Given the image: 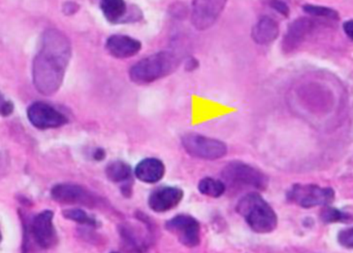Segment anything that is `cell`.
Segmentation results:
<instances>
[{
	"instance_id": "1",
	"label": "cell",
	"mask_w": 353,
	"mask_h": 253,
	"mask_svg": "<svg viewBox=\"0 0 353 253\" xmlns=\"http://www.w3.org/2000/svg\"><path fill=\"white\" fill-rule=\"evenodd\" d=\"M70 58L72 43L68 37L57 29L46 30L32 66L33 84L41 94L52 96L59 91Z\"/></svg>"
},
{
	"instance_id": "2",
	"label": "cell",
	"mask_w": 353,
	"mask_h": 253,
	"mask_svg": "<svg viewBox=\"0 0 353 253\" xmlns=\"http://www.w3.org/2000/svg\"><path fill=\"white\" fill-rule=\"evenodd\" d=\"M236 210L255 233L269 234L277 228L278 217L275 210L257 192L245 195L239 201Z\"/></svg>"
},
{
	"instance_id": "3",
	"label": "cell",
	"mask_w": 353,
	"mask_h": 253,
	"mask_svg": "<svg viewBox=\"0 0 353 253\" xmlns=\"http://www.w3.org/2000/svg\"><path fill=\"white\" fill-rule=\"evenodd\" d=\"M179 64L180 58L175 52H159L132 65L130 78L137 85L152 84L173 74Z\"/></svg>"
},
{
	"instance_id": "4",
	"label": "cell",
	"mask_w": 353,
	"mask_h": 253,
	"mask_svg": "<svg viewBox=\"0 0 353 253\" xmlns=\"http://www.w3.org/2000/svg\"><path fill=\"white\" fill-rule=\"evenodd\" d=\"M222 178L225 186L232 188H251L265 190L269 179L261 170L243 162H232L224 167Z\"/></svg>"
},
{
	"instance_id": "5",
	"label": "cell",
	"mask_w": 353,
	"mask_h": 253,
	"mask_svg": "<svg viewBox=\"0 0 353 253\" xmlns=\"http://www.w3.org/2000/svg\"><path fill=\"white\" fill-rule=\"evenodd\" d=\"M335 190L317 184H294L286 194L288 202L302 208L329 206L335 201Z\"/></svg>"
},
{
	"instance_id": "6",
	"label": "cell",
	"mask_w": 353,
	"mask_h": 253,
	"mask_svg": "<svg viewBox=\"0 0 353 253\" xmlns=\"http://www.w3.org/2000/svg\"><path fill=\"white\" fill-rule=\"evenodd\" d=\"M181 141L185 151L196 159L215 161L225 157L228 153L225 143L196 133H187Z\"/></svg>"
},
{
	"instance_id": "7",
	"label": "cell",
	"mask_w": 353,
	"mask_h": 253,
	"mask_svg": "<svg viewBox=\"0 0 353 253\" xmlns=\"http://www.w3.org/2000/svg\"><path fill=\"white\" fill-rule=\"evenodd\" d=\"M51 197L60 204L82 205L89 208H95L101 204V199L94 192L84 186L68 182L54 186L51 190Z\"/></svg>"
},
{
	"instance_id": "8",
	"label": "cell",
	"mask_w": 353,
	"mask_h": 253,
	"mask_svg": "<svg viewBox=\"0 0 353 253\" xmlns=\"http://www.w3.org/2000/svg\"><path fill=\"white\" fill-rule=\"evenodd\" d=\"M165 229L173 234L182 245L194 248L201 244V225L188 214H179L165 223Z\"/></svg>"
},
{
	"instance_id": "9",
	"label": "cell",
	"mask_w": 353,
	"mask_h": 253,
	"mask_svg": "<svg viewBox=\"0 0 353 253\" xmlns=\"http://www.w3.org/2000/svg\"><path fill=\"white\" fill-rule=\"evenodd\" d=\"M30 233L33 241L41 250H48L58 244V234L54 226V212L43 210L33 217Z\"/></svg>"
},
{
	"instance_id": "10",
	"label": "cell",
	"mask_w": 353,
	"mask_h": 253,
	"mask_svg": "<svg viewBox=\"0 0 353 253\" xmlns=\"http://www.w3.org/2000/svg\"><path fill=\"white\" fill-rule=\"evenodd\" d=\"M228 0H192L191 22L197 30H207L217 22Z\"/></svg>"
},
{
	"instance_id": "11",
	"label": "cell",
	"mask_w": 353,
	"mask_h": 253,
	"mask_svg": "<svg viewBox=\"0 0 353 253\" xmlns=\"http://www.w3.org/2000/svg\"><path fill=\"white\" fill-rule=\"evenodd\" d=\"M27 117L31 125L39 130L59 128L68 123V118L59 111L45 102H34L27 109Z\"/></svg>"
},
{
	"instance_id": "12",
	"label": "cell",
	"mask_w": 353,
	"mask_h": 253,
	"mask_svg": "<svg viewBox=\"0 0 353 253\" xmlns=\"http://www.w3.org/2000/svg\"><path fill=\"white\" fill-rule=\"evenodd\" d=\"M119 234L126 252L145 253L150 245L152 228L141 230L134 223H124L119 226Z\"/></svg>"
},
{
	"instance_id": "13",
	"label": "cell",
	"mask_w": 353,
	"mask_h": 253,
	"mask_svg": "<svg viewBox=\"0 0 353 253\" xmlns=\"http://www.w3.org/2000/svg\"><path fill=\"white\" fill-rule=\"evenodd\" d=\"M101 8L105 19L113 24L138 22L143 16L139 8H130L124 0H101Z\"/></svg>"
},
{
	"instance_id": "14",
	"label": "cell",
	"mask_w": 353,
	"mask_h": 253,
	"mask_svg": "<svg viewBox=\"0 0 353 253\" xmlns=\"http://www.w3.org/2000/svg\"><path fill=\"white\" fill-rule=\"evenodd\" d=\"M316 23L310 18H299L288 27L282 41L284 53H292L300 47L307 37L313 32Z\"/></svg>"
},
{
	"instance_id": "15",
	"label": "cell",
	"mask_w": 353,
	"mask_h": 253,
	"mask_svg": "<svg viewBox=\"0 0 353 253\" xmlns=\"http://www.w3.org/2000/svg\"><path fill=\"white\" fill-rule=\"evenodd\" d=\"M183 197L184 192L176 186H161L149 196V208L157 213L168 212L180 204Z\"/></svg>"
},
{
	"instance_id": "16",
	"label": "cell",
	"mask_w": 353,
	"mask_h": 253,
	"mask_svg": "<svg viewBox=\"0 0 353 253\" xmlns=\"http://www.w3.org/2000/svg\"><path fill=\"white\" fill-rule=\"evenodd\" d=\"M105 49L114 58L128 59L140 53L142 43L139 39L128 35L114 34L107 39Z\"/></svg>"
},
{
	"instance_id": "17",
	"label": "cell",
	"mask_w": 353,
	"mask_h": 253,
	"mask_svg": "<svg viewBox=\"0 0 353 253\" xmlns=\"http://www.w3.org/2000/svg\"><path fill=\"white\" fill-rule=\"evenodd\" d=\"M165 173V166L157 157L142 160L134 169V175L145 184H157L163 179Z\"/></svg>"
},
{
	"instance_id": "18",
	"label": "cell",
	"mask_w": 353,
	"mask_h": 253,
	"mask_svg": "<svg viewBox=\"0 0 353 253\" xmlns=\"http://www.w3.org/2000/svg\"><path fill=\"white\" fill-rule=\"evenodd\" d=\"M107 177L115 184H121V190L124 196H130L132 192V170L128 164L123 161H114L108 164L105 168Z\"/></svg>"
},
{
	"instance_id": "19",
	"label": "cell",
	"mask_w": 353,
	"mask_h": 253,
	"mask_svg": "<svg viewBox=\"0 0 353 253\" xmlns=\"http://www.w3.org/2000/svg\"><path fill=\"white\" fill-rule=\"evenodd\" d=\"M279 35V25L271 16H263L259 19L252 28V36L257 45H268L274 43Z\"/></svg>"
},
{
	"instance_id": "20",
	"label": "cell",
	"mask_w": 353,
	"mask_h": 253,
	"mask_svg": "<svg viewBox=\"0 0 353 253\" xmlns=\"http://www.w3.org/2000/svg\"><path fill=\"white\" fill-rule=\"evenodd\" d=\"M199 192L210 198H220L226 190V186L222 180L212 177H205L199 182Z\"/></svg>"
},
{
	"instance_id": "21",
	"label": "cell",
	"mask_w": 353,
	"mask_h": 253,
	"mask_svg": "<svg viewBox=\"0 0 353 253\" xmlns=\"http://www.w3.org/2000/svg\"><path fill=\"white\" fill-rule=\"evenodd\" d=\"M62 214L68 221H74L79 225L87 226V227L91 228L99 227L97 219L91 217L90 214H88L86 211L82 210V209H68V210H64Z\"/></svg>"
},
{
	"instance_id": "22",
	"label": "cell",
	"mask_w": 353,
	"mask_h": 253,
	"mask_svg": "<svg viewBox=\"0 0 353 253\" xmlns=\"http://www.w3.org/2000/svg\"><path fill=\"white\" fill-rule=\"evenodd\" d=\"M321 219L327 223H350L353 221V215L348 212H343L339 209L327 206L321 211Z\"/></svg>"
},
{
	"instance_id": "23",
	"label": "cell",
	"mask_w": 353,
	"mask_h": 253,
	"mask_svg": "<svg viewBox=\"0 0 353 253\" xmlns=\"http://www.w3.org/2000/svg\"><path fill=\"white\" fill-rule=\"evenodd\" d=\"M303 10L306 14L313 16L330 19V20H338L339 19V12L334 8H327V6L306 4V6H303Z\"/></svg>"
},
{
	"instance_id": "24",
	"label": "cell",
	"mask_w": 353,
	"mask_h": 253,
	"mask_svg": "<svg viewBox=\"0 0 353 253\" xmlns=\"http://www.w3.org/2000/svg\"><path fill=\"white\" fill-rule=\"evenodd\" d=\"M338 242L345 248L353 250V227L346 228L338 234Z\"/></svg>"
},
{
	"instance_id": "25",
	"label": "cell",
	"mask_w": 353,
	"mask_h": 253,
	"mask_svg": "<svg viewBox=\"0 0 353 253\" xmlns=\"http://www.w3.org/2000/svg\"><path fill=\"white\" fill-rule=\"evenodd\" d=\"M14 103L6 99L2 93H0V116L10 117L14 113Z\"/></svg>"
},
{
	"instance_id": "26",
	"label": "cell",
	"mask_w": 353,
	"mask_h": 253,
	"mask_svg": "<svg viewBox=\"0 0 353 253\" xmlns=\"http://www.w3.org/2000/svg\"><path fill=\"white\" fill-rule=\"evenodd\" d=\"M269 4L278 14L283 16H288L290 14V6L283 0H270Z\"/></svg>"
},
{
	"instance_id": "27",
	"label": "cell",
	"mask_w": 353,
	"mask_h": 253,
	"mask_svg": "<svg viewBox=\"0 0 353 253\" xmlns=\"http://www.w3.org/2000/svg\"><path fill=\"white\" fill-rule=\"evenodd\" d=\"M199 62L193 57L187 59L186 63H185V68H186L187 72H194L195 69L199 68Z\"/></svg>"
},
{
	"instance_id": "28",
	"label": "cell",
	"mask_w": 353,
	"mask_h": 253,
	"mask_svg": "<svg viewBox=\"0 0 353 253\" xmlns=\"http://www.w3.org/2000/svg\"><path fill=\"white\" fill-rule=\"evenodd\" d=\"M105 155H107V153H105V149L101 148V147H99V148L95 149L92 153L93 159L97 162L103 161V160L105 159Z\"/></svg>"
},
{
	"instance_id": "29",
	"label": "cell",
	"mask_w": 353,
	"mask_h": 253,
	"mask_svg": "<svg viewBox=\"0 0 353 253\" xmlns=\"http://www.w3.org/2000/svg\"><path fill=\"white\" fill-rule=\"evenodd\" d=\"M343 30L344 32L346 33V35L353 41V20H350L344 23Z\"/></svg>"
},
{
	"instance_id": "30",
	"label": "cell",
	"mask_w": 353,
	"mask_h": 253,
	"mask_svg": "<svg viewBox=\"0 0 353 253\" xmlns=\"http://www.w3.org/2000/svg\"><path fill=\"white\" fill-rule=\"evenodd\" d=\"M1 240H2V235H1V232H0V243H1Z\"/></svg>"
},
{
	"instance_id": "31",
	"label": "cell",
	"mask_w": 353,
	"mask_h": 253,
	"mask_svg": "<svg viewBox=\"0 0 353 253\" xmlns=\"http://www.w3.org/2000/svg\"><path fill=\"white\" fill-rule=\"evenodd\" d=\"M111 253H120V252H111Z\"/></svg>"
}]
</instances>
